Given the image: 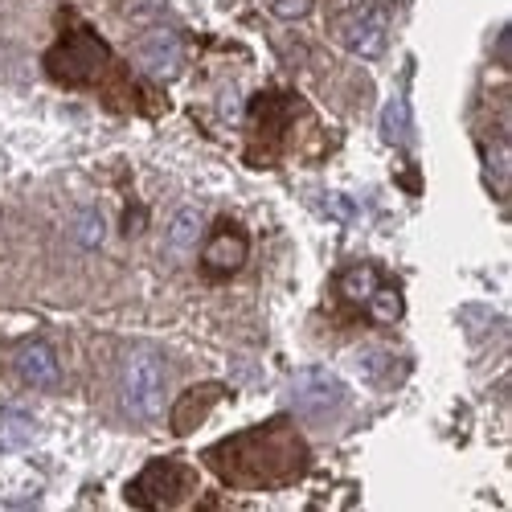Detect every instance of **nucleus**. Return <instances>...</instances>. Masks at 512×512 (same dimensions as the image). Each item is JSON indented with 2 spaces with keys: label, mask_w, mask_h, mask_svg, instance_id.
I'll use <instances>...</instances> for the list:
<instances>
[{
  "label": "nucleus",
  "mask_w": 512,
  "mask_h": 512,
  "mask_svg": "<svg viewBox=\"0 0 512 512\" xmlns=\"http://www.w3.org/2000/svg\"><path fill=\"white\" fill-rule=\"evenodd\" d=\"M164 5H168V0H123V13L132 17V21H148V17H156Z\"/></svg>",
  "instance_id": "18"
},
{
  "label": "nucleus",
  "mask_w": 512,
  "mask_h": 512,
  "mask_svg": "<svg viewBox=\"0 0 512 512\" xmlns=\"http://www.w3.org/2000/svg\"><path fill=\"white\" fill-rule=\"evenodd\" d=\"M377 287H381V279L373 267H353V271H345V279H340V295L353 304H365Z\"/></svg>",
  "instance_id": "13"
},
{
  "label": "nucleus",
  "mask_w": 512,
  "mask_h": 512,
  "mask_svg": "<svg viewBox=\"0 0 512 512\" xmlns=\"http://www.w3.org/2000/svg\"><path fill=\"white\" fill-rule=\"evenodd\" d=\"M17 373H21V381H29V386L50 390V386H58L62 365L46 340H29V345H21V353H17Z\"/></svg>",
  "instance_id": "9"
},
{
  "label": "nucleus",
  "mask_w": 512,
  "mask_h": 512,
  "mask_svg": "<svg viewBox=\"0 0 512 512\" xmlns=\"http://www.w3.org/2000/svg\"><path fill=\"white\" fill-rule=\"evenodd\" d=\"M70 238L78 250H99L107 242V218L91 205V209H78L74 222H70Z\"/></svg>",
  "instance_id": "12"
},
{
  "label": "nucleus",
  "mask_w": 512,
  "mask_h": 512,
  "mask_svg": "<svg viewBox=\"0 0 512 512\" xmlns=\"http://www.w3.org/2000/svg\"><path fill=\"white\" fill-rule=\"evenodd\" d=\"M201 230H205V213L197 209V205H181V209H173V218H168V230H164V242H168V250L177 254H189L197 242H201Z\"/></svg>",
  "instance_id": "10"
},
{
  "label": "nucleus",
  "mask_w": 512,
  "mask_h": 512,
  "mask_svg": "<svg viewBox=\"0 0 512 512\" xmlns=\"http://www.w3.org/2000/svg\"><path fill=\"white\" fill-rule=\"evenodd\" d=\"M136 62L144 66V74L168 82L181 74V62H185V41L173 33V29H152L136 41Z\"/></svg>",
  "instance_id": "6"
},
{
  "label": "nucleus",
  "mask_w": 512,
  "mask_h": 512,
  "mask_svg": "<svg viewBox=\"0 0 512 512\" xmlns=\"http://www.w3.org/2000/svg\"><path fill=\"white\" fill-rule=\"evenodd\" d=\"M246 263V234L238 226H218V234H213L201 250V267L209 275H234L238 267Z\"/></svg>",
  "instance_id": "7"
},
{
  "label": "nucleus",
  "mask_w": 512,
  "mask_h": 512,
  "mask_svg": "<svg viewBox=\"0 0 512 512\" xmlns=\"http://www.w3.org/2000/svg\"><path fill=\"white\" fill-rule=\"evenodd\" d=\"M107 66V46L91 33V29H74L66 33L58 46L46 54V70L50 78L66 82V87H87L95 82V74Z\"/></svg>",
  "instance_id": "3"
},
{
  "label": "nucleus",
  "mask_w": 512,
  "mask_h": 512,
  "mask_svg": "<svg viewBox=\"0 0 512 512\" xmlns=\"http://www.w3.org/2000/svg\"><path fill=\"white\" fill-rule=\"evenodd\" d=\"M345 402H349L345 381H340L336 373H328V369H304L291 381V406L312 414V418H328Z\"/></svg>",
  "instance_id": "4"
},
{
  "label": "nucleus",
  "mask_w": 512,
  "mask_h": 512,
  "mask_svg": "<svg viewBox=\"0 0 512 512\" xmlns=\"http://www.w3.org/2000/svg\"><path fill=\"white\" fill-rule=\"evenodd\" d=\"M205 463L218 472L226 484L238 488H275L291 484L308 467L304 439L291 431V422H263L254 431H242L213 451H205Z\"/></svg>",
  "instance_id": "1"
},
{
  "label": "nucleus",
  "mask_w": 512,
  "mask_h": 512,
  "mask_svg": "<svg viewBox=\"0 0 512 512\" xmlns=\"http://www.w3.org/2000/svg\"><path fill=\"white\" fill-rule=\"evenodd\" d=\"M222 390L218 386H197V390H189L181 402H177V414H173V431L177 435H189V431H197L201 426V418L209 414V402L218 398Z\"/></svg>",
  "instance_id": "11"
},
{
  "label": "nucleus",
  "mask_w": 512,
  "mask_h": 512,
  "mask_svg": "<svg viewBox=\"0 0 512 512\" xmlns=\"http://www.w3.org/2000/svg\"><path fill=\"white\" fill-rule=\"evenodd\" d=\"M394 369V361L386 353H361V373L373 381V386H381V373Z\"/></svg>",
  "instance_id": "17"
},
{
  "label": "nucleus",
  "mask_w": 512,
  "mask_h": 512,
  "mask_svg": "<svg viewBox=\"0 0 512 512\" xmlns=\"http://www.w3.org/2000/svg\"><path fill=\"white\" fill-rule=\"evenodd\" d=\"M164 386H168V369L160 361V353L152 349H136L123 361V377H119V398L132 418H156L164 406Z\"/></svg>",
  "instance_id": "2"
},
{
  "label": "nucleus",
  "mask_w": 512,
  "mask_h": 512,
  "mask_svg": "<svg viewBox=\"0 0 512 512\" xmlns=\"http://www.w3.org/2000/svg\"><path fill=\"white\" fill-rule=\"evenodd\" d=\"M185 488H189V472H185V467L160 459V463L144 467L140 480L127 488V500H132V504H144V508H160V504H173Z\"/></svg>",
  "instance_id": "5"
},
{
  "label": "nucleus",
  "mask_w": 512,
  "mask_h": 512,
  "mask_svg": "<svg viewBox=\"0 0 512 512\" xmlns=\"http://www.w3.org/2000/svg\"><path fill=\"white\" fill-rule=\"evenodd\" d=\"M484 164H488L492 189H504V177H508V140H504V136H496V140L484 148Z\"/></svg>",
  "instance_id": "16"
},
{
  "label": "nucleus",
  "mask_w": 512,
  "mask_h": 512,
  "mask_svg": "<svg viewBox=\"0 0 512 512\" xmlns=\"http://www.w3.org/2000/svg\"><path fill=\"white\" fill-rule=\"evenodd\" d=\"M365 304H369V316H373L377 324H394V320H402V295H398L394 287H377Z\"/></svg>",
  "instance_id": "14"
},
{
  "label": "nucleus",
  "mask_w": 512,
  "mask_h": 512,
  "mask_svg": "<svg viewBox=\"0 0 512 512\" xmlns=\"http://www.w3.org/2000/svg\"><path fill=\"white\" fill-rule=\"evenodd\" d=\"M340 37H345V46L357 58H381V50H386V17L377 9H357L340 29Z\"/></svg>",
  "instance_id": "8"
},
{
  "label": "nucleus",
  "mask_w": 512,
  "mask_h": 512,
  "mask_svg": "<svg viewBox=\"0 0 512 512\" xmlns=\"http://www.w3.org/2000/svg\"><path fill=\"white\" fill-rule=\"evenodd\" d=\"M308 9H312V0H275L271 5V13L279 21H300V17H308Z\"/></svg>",
  "instance_id": "19"
},
{
  "label": "nucleus",
  "mask_w": 512,
  "mask_h": 512,
  "mask_svg": "<svg viewBox=\"0 0 512 512\" xmlns=\"http://www.w3.org/2000/svg\"><path fill=\"white\" fill-rule=\"evenodd\" d=\"M381 140L386 144H402L406 140V127H410V115H406V103L402 99H390L386 111H381Z\"/></svg>",
  "instance_id": "15"
}]
</instances>
